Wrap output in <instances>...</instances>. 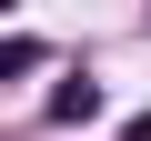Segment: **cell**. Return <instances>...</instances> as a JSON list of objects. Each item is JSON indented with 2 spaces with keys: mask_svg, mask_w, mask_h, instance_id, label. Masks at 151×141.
<instances>
[{
  "mask_svg": "<svg viewBox=\"0 0 151 141\" xmlns=\"http://www.w3.org/2000/svg\"><path fill=\"white\" fill-rule=\"evenodd\" d=\"M20 70H40V40L20 30V40H0V81H20Z\"/></svg>",
  "mask_w": 151,
  "mask_h": 141,
  "instance_id": "6da1fadb",
  "label": "cell"
}]
</instances>
